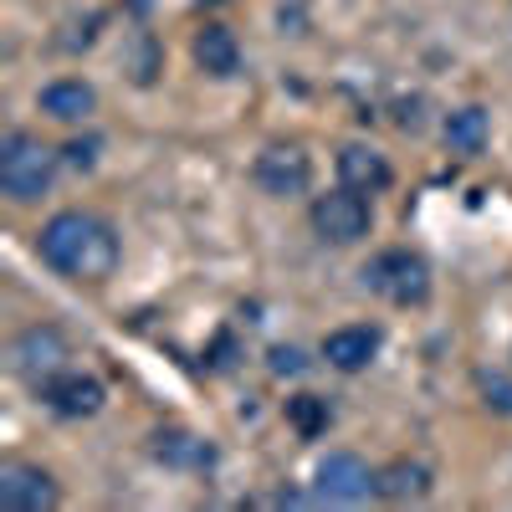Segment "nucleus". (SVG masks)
<instances>
[{"label":"nucleus","mask_w":512,"mask_h":512,"mask_svg":"<svg viewBox=\"0 0 512 512\" xmlns=\"http://www.w3.org/2000/svg\"><path fill=\"white\" fill-rule=\"evenodd\" d=\"M36 251L52 272H62L67 282H108L118 272V231L93 216V210H57V216L41 226Z\"/></svg>","instance_id":"nucleus-1"},{"label":"nucleus","mask_w":512,"mask_h":512,"mask_svg":"<svg viewBox=\"0 0 512 512\" xmlns=\"http://www.w3.org/2000/svg\"><path fill=\"white\" fill-rule=\"evenodd\" d=\"M52 180H57V149H47L31 134H6V144H0V190L16 205H31L52 190Z\"/></svg>","instance_id":"nucleus-2"},{"label":"nucleus","mask_w":512,"mask_h":512,"mask_svg":"<svg viewBox=\"0 0 512 512\" xmlns=\"http://www.w3.org/2000/svg\"><path fill=\"white\" fill-rule=\"evenodd\" d=\"M364 282L379 292V297H390L395 308H420L425 297H431V267H425V256L420 251H379L374 262L364 267Z\"/></svg>","instance_id":"nucleus-3"},{"label":"nucleus","mask_w":512,"mask_h":512,"mask_svg":"<svg viewBox=\"0 0 512 512\" xmlns=\"http://www.w3.org/2000/svg\"><path fill=\"white\" fill-rule=\"evenodd\" d=\"M369 226H374V210H369V200H364L359 190H349V185L313 200V231H318L328 246H354V241L369 236Z\"/></svg>","instance_id":"nucleus-4"},{"label":"nucleus","mask_w":512,"mask_h":512,"mask_svg":"<svg viewBox=\"0 0 512 512\" xmlns=\"http://www.w3.org/2000/svg\"><path fill=\"white\" fill-rule=\"evenodd\" d=\"M11 364H16V374L31 379V384L57 379V374L67 369V338H62V328H52V323H31L26 333H16Z\"/></svg>","instance_id":"nucleus-5"},{"label":"nucleus","mask_w":512,"mask_h":512,"mask_svg":"<svg viewBox=\"0 0 512 512\" xmlns=\"http://www.w3.org/2000/svg\"><path fill=\"white\" fill-rule=\"evenodd\" d=\"M251 180L262 185L267 195H277V200H292V195H303L313 185V159L297 144H272V149L256 154Z\"/></svg>","instance_id":"nucleus-6"},{"label":"nucleus","mask_w":512,"mask_h":512,"mask_svg":"<svg viewBox=\"0 0 512 512\" xmlns=\"http://www.w3.org/2000/svg\"><path fill=\"white\" fill-rule=\"evenodd\" d=\"M62 502L52 472H41L31 461H6L0 466V507L6 512H52Z\"/></svg>","instance_id":"nucleus-7"},{"label":"nucleus","mask_w":512,"mask_h":512,"mask_svg":"<svg viewBox=\"0 0 512 512\" xmlns=\"http://www.w3.org/2000/svg\"><path fill=\"white\" fill-rule=\"evenodd\" d=\"M379 344H384V333L374 323H344V328H333L323 338V359L338 374H364L379 359Z\"/></svg>","instance_id":"nucleus-8"},{"label":"nucleus","mask_w":512,"mask_h":512,"mask_svg":"<svg viewBox=\"0 0 512 512\" xmlns=\"http://www.w3.org/2000/svg\"><path fill=\"white\" fill-rule=\"evenodd\" d=\"M374 492V472L354 451H328L318 461V497L328 502H364Z\"/></svg>","instance_id":"nucleus-9"},{"label":"nucleus","mask_w":512,"mask_h":512,"mask_svg":"<svg viewBox=\"0 0 512 512\" xmlns=\"http://www.w3.org/2000/svg\"><path fill=\"white\" fill-rule=\"evenodd\" d=\"M41 395H47V405L57 410V415H67V420H88V415H98L103 410V384L93 379V374H57V379H47L41 384Z\"/></svg>","instance_id":"nucleus-10"},{"label":"nucleus","mask_w":512,"mask_h":512,"mask_svg":"<svg viewBox=\"0 0 512 512\" xmlns=\"http://www.w3.org/2000/svg\"><path fill=\"white\" fill-rule=\"evenodd\" d=\"M338 180H344L349 190H359V195H379V190H390L395 169L369 144H344L338 149Z\"/></svg>","instance_id":"nucleus-11"},{"label":"nucleus","mask_w":512,"mask_h":512,"mask_svg":"<svg viewBox=\"0 0 512 512\" xmlns=\"http://www.w3.org/2000/svg\"><path fill=\"white\" fill-rule=\"evenodd\" d=\"M425 492H431V466L425 461L400 456L374 472V497H384V502H420Z\"/></svg>","instance_id":"nucleus-12"},{"label":"nucleus","mask_w":512,"mask_h":512,"mask_svg":"<svg viewBox=\"0 0 512 512\" xmlns=\"http://www.w3.org/2000/svg\"><path fill=\"white\" fill-rule=\"evenodd\" d=\"M36 103H41V113L57 118V123H82V118H93L98 93H93L82 77H62V82H47Z\"/></svg>","instance_id":"nucleus-13"},{"label":"nucleus","mask_w":512,"mask_h":512,"mask_svg":"<svg viewBox=\"0 0 512 512\" xmlns=\"http://www.w3.org/2000/svg\"><path fill=\"white\" fill-rule=\"evenodd\" d=\"M190 52H195V67L210 72V77H231L241 67V47H236V36L226 26H200Z\"/></svg>","instance_id":"nucleus-14"},{"label":"nucleus","mask_w":512,"mask_h":512,"mask_svg":"<svg viewBox=\"0 0 512 512\" xmlns=\"http://www.w3.org/2000/svg\"><path fill=\"white\" fill-rule=\"evenodd\" d=\"M446 149H456V154H482L487 149V139H492V118H487V108H456L451 118H446Z\"/></svg>","instance_id":"nucleus-15"},{"label":"nucleus","mask_w":512,"mask_h":512,"mask_svg":"<svg viewBox=\"0 0 512 512\" xmlns=\"http://www.w3.org/2000/svg\"><path fill=\"white\" fill-rule=\"evenodd\" d=\"M154 456L169 461V466H210V461H216L210 441H200V436H190V431H159V436H154Z\"/></svg>","instance_id":"nucleus-16"},{"label":"nucleus","mask_w":512,"mask_h":512,"mask_svg":"<svg viewBox=\"0 0 512 512\" xmlns=\"http://www.w3.org/2000/svg\"><path fill=\"white\" fill-rule=\"evenodd\" d=\"M287 425H292L303 441H318L328 425H333V405L318 400V395H292V400H287Z\"/></svg>","instance_id":"nucleus-17"},{"label":"nucleus","mask_w":512,"mask_h":512,"mask_svg":"<svg viewBox=\"0 0 512 512\" xmlns=\"http://www.w3.org/2000/svg\"><path fill=\"white\" fill-rule=\"evenodd\" d=\"M477 384H482V400H487L497 415H512V379H507V374L482 369V374H477Z\"/></svg>","instance_id":"nucleus-18"},{"label":"nucleus","mask_w":512,"mask_h":512,"mask_svg":"<svg viewBox=\"0 0 512 512\" xmlns=\"http://www.w3.org/2000/svg\"><path fill=\"white\" fill-rule=\"evenodd\" d=\"M272 374H277V379L308 374V354H303V349H292V344H277V349H272Z\"/></svg>","instance_id":"nucleus-19"},{"label":"nucleus","mask_w":512,"mask_h":512,"mask_svg":"<svg viewBox=\"0 0 512 512\" xmlns=\"http://www.w3.org/2000/svg\"><path fill=\"white\" fill-rule=\"evenodd\" d=\"M395 123L405 128V134H420L425 128V98H400L395 103Z\"/></svg>","instance_id":"nucleus-20"},{"label":"nucleus","mask_w":512,"mask_h":512,"mask_svg":"<svg viewBox=\"0 0 512 512\" xmlns=\"http://www.w3.org/2000/svg\"><path fill=\"white\" fill-rule=\"evenodd\" d=\"M62 154H67V164H72V169H93V154H98V144H93V139H88V144H82V139H72Z\"/></svg>","instance_id":"nucleus-21"}]
</instances>
